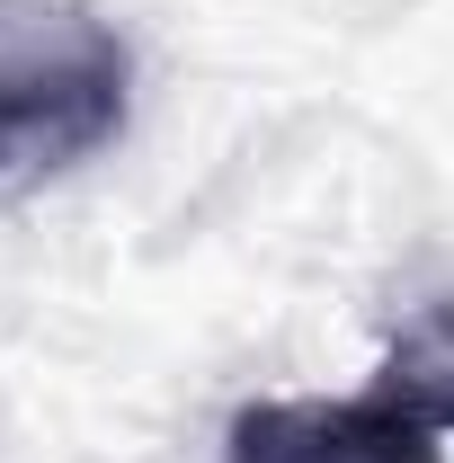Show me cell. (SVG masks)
<instances>
[{
	"label": "cell",
	"instance_id": "1",
	"mask_svg": "<svg viewBox=\"0 0 454 463\" xmlns=\"http://www.w3.org/2000/svg\"><path fill=\"white\" fill-rule=\"evenodd\" d=\"M134 54L80 0H0V178H54L125 134Z\"/></svg>",
	"mask_w": 454,
	"mask_h": 463
},
{
	"label": "cell",
	"instance_id": "3",
	"mask_svg": "<svg viewBox=\"0 0 454 463\" xmlns=\"http://www.w3.org/2000/svg\"><path fill=\"white\" fill-rule=\"evenodd\" d=\"M383 402H401L410 419H428L437 437L454 428V294L437 303H419L410 321H401L393 356H383V383H374Z\"/></svg>",
	"mask_w": 454,
	"mask_h": 463
},
{
	"label": "cell",
	"instance_id": "2",
	"mask_svg": "<svg viewBox=\"0 0 454 463\" xmlns=\"http://www.w3.org/2000/svg\"><path fill=\"white\" fill-rule=\"evenodd\" d=\"M232 463H437V428L401 402H250L232 419Z\"/></svg>",
	"mask_w": 454,
	"mask_h": 463
}]
</instances>
